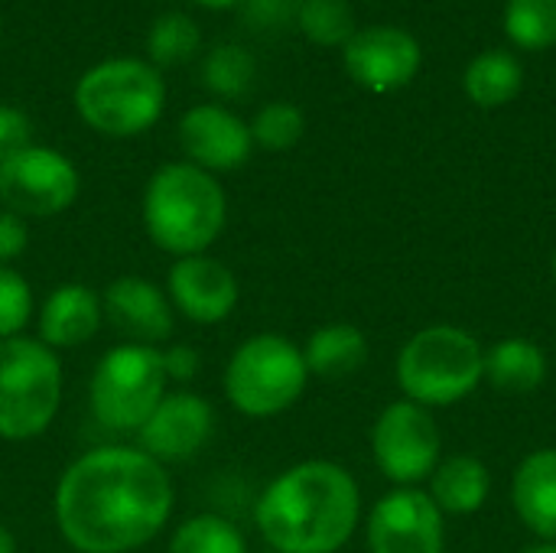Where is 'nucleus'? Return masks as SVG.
<instances>
[{"label": "nucleus", "instance_id": "4be33fe9", "mask_svg": "<svg viewBox=\"0 0 556 553\" xmlns=\"http://www.w3.org/2000/svg\"><path fill=\"white\" fill-rule=\"evenodd\" d=\"M463 85H466V95H469L472 104H479V108H502V104H508L521 91L525 68H521V62L511 52L492 49V52L476 55L466 65Z\"/></svg>", "mask_w": 556, "mask_h": 553}, {"label": "nucleus", "instance_id": "a211bd4d", "mask_svg": "<svg viewBox=\"0 0 556 553\" xmlns=\"http://www.w3.org/2000/svg\"><path fill=\"white\" fill-rule=\"evenodd\" d=\"M511 502L521 525L541 541H556V450H534L511 479Z\"/></svg>", "mask_w": 556, "mask_h": 553}, {"label": "nucleus", "instance_id": "6ab92c4d", "mask_svg": "<svg viewBox=\"0 0 556 553\" xmlns=\"http://www.w3.org/2000/svg\"><path fill=\"white\" fill-rule=\"evenodd\" d=\"M492 492L489 466L476 456H450L430 476V499L443 515H476Z\"/></svg>", "mask_w": 556, "mask_h": 553}, {"label": "nucleus", "instance_id": "6e6552de", "mask_svg": "<svg viewBox=\"0 0 556 553\" xmlns=\"http://www.w3.org/2000/svg\"><path fill=\"white\" fill-rule=\"evenodd\" d=\"M166 381L163 349L134 342L114 345L94 365L88 385L91 414L114 433H137L166 398Z\"/></svg>", "mask_w": 556, "mask_h": 553}, {"label": "nucleus", "instance_id": "2f4dec72", "mask_svg": "<svg viewBox=\"0 0 556 553\" xmlns=\"http://www.w3.org/2000/svg\"><path fill=\"white\" fill-rule=\"evenodd\" d=\"M29 244V231H26V218L13 215V212H0V264L16 261Z\"/></svg>", "mask_w": 556, "mask_h": 553}, {"label": "nucleus", "instance_id": "c756f323", "mask_svg": "<svg viewBox=\"0 0 556 553\" xmlns=\"http://www.w3.org/2000/svg\"><path fill=\"white\" fill-rule=\"evenodd\" d=\"M33 147V124L20 108L0 104V163Z\"/></svg>", "mask_w": 556, "mask_h": 553}, {"label": "nucleus", "instance_id": "9b49d317", "mask_svg": "<svg viewBox=\"0 0 556 553\" xmlns=\"http://www.w3.org/2000/svg\"><path fill=\"white\" fill-rule=\"evenodd\" d=\"M443 512L420 489H394L368 515L371 553H443Z\"/></svg>", "mask_w": 556, "mask_h": 553}, {"label": "nucleus", "instance_id": "bb28decb", "mask_svg": "<svg viewBox=\"0 0 556 553\" xmlns=\"http://www.w3.org/2000/svg\"><path fill=\"white\" fill-rule=\"evenodd\" d=\"M296 23L316 46H345L355 36V13L345 0H300Z\"/></svg>", "mask_w": 556, "mask_h": 553}, {"label": "nucleus", "instance_id": "b1692460", "mask_svg": "<svg viewBox=\"0 0 556 553\" xmlns=\"http://www.w3.org/2000/svg\"><path fill=\"white\" fill-rule=\"evenodd\" d=\"M257 75V62L244 46L235 42H222L208 52L205 65H202V81L205 88H212L218 98H244L254 85Z\"/></svg>", "mask_w": 556, "mask_h": 553}, {"label": "nucleus", "instance_id": "72a5a7b5", "mask_svg": "<svg viewBox=\"0 0 556 553\" xmlns=\"http://www.w3.org/2000/svg\"><path fill=\"white\" fill-rule=\"evenodd\" d=\"M0 553H16V538L7 525H0Z\"/></svg>", "mask_w": 556, "mask_h": 553}, {"label": "nucleus", "instance_id": "e433bc0d", "mask_svg": "<svg viewBox=\"0 0 556 553\" xmlns=\"http://www.w3.org/2000/svg\"><path fill=\"white\" fill-rule=\"evenodd\" d=\"M554 277H556V251H554Z\"/></svg>", "mask_w": 556, "mask_h": 553}, {"label": "nucleus", "instance_id": "aec40b11", "mask_svg": "<svg viewBox=\"0 0 556 553\" xmlns=\"http://www.w3.org/2000/svg\"><path fill=\"white\" fill-rule=\"evenodd\" d=\"M300 352H303L309 375L336 381V378H349L365 368L368 339L352 323H329V326H319Z\"/></svg>", "mask_w": 556, "mask_h": 553}, {"label": "nucleus", "instance_id": "20e7f679", "mask_svg": "<svg viewBox=\"0 0 556 553\" xmlns=\"http://www.w3.org/2000/svg\"><path fill=\"white\" fill-rule=\"evenodd\" d=\"M485 381V352L459 326H427L414 332L397 355V385L420 407H450L466 401Z\"/></svg>", "mask_w": 556, "mask_h": 553}, {"label": "nucleus", "instance_id": "9d476101", "mask_svg": "<svg viewBox=\"0 0 556 553\" xmlns=\"http://www.w3.org/2000/svg\"><path fill=\"white\" fill-rule=\"evenodd\" d=\"M75 163L49 147H26L0 163V205L20 218L62 215L78 199Z\"/></svg>", "mask_w": 556, "mask_h": 553}, {"label": "nucleus", "instance_id": "ddd939ff", "mask_svg": "<svg viewBox=\"0 0 556 553\" xmlns=\"http://www.w3.org/2000/svg\"><path fill=\"white\" fill-rule=\"evenodd\" d=\"M215 433V411L205 398L192 391H173L166 394L150 420L137 430V450L163 463H182L192 460Z\"/></svg>", "mask_w": 556, "mask_h": 553}, {"label": "nucleus", "instance_id": "4468645a", "mask_svg": "<svg viewBox=\"0 0 556 553\" xmlns=\"http://www.w3.org/2000/svg\"><path fill=\"white\" fill-rule=\"evenodd\" d=\"M238 277L228 264L208 254L176 257L166 277V297L176 313L195 326H218L238 306Z\"/></svg>", "mask_w": 556, "mask_h": 553}, {"label": "nucleus", "instance_id": "f3484780", "mask_svg": "<svg viewBox=\"0 0 556 553\" xmlns=\"http://www.w3.org/2000/svg\"><path fill=\"white\" fill-rule=\"evenodd\" d=\"M104 323V303L88 284H59L39 310V342L52 352L88 345Z\"/></svg>", "mask_w": 556, "mask_h": 553}, {"label": "nucleus", "instance_id": "7c9ffc66", "mask_svg": "<svg viewBox=\"0 0 556 553\" xmlns=\"http://www.w3.org/2000/svg\"><path fill=\"white\" fill-rule=\"evenodd\" d=\"M300 0H244V13L251 26L261 29H277L296 20Z\"/></svg>", "mask_w": 556, "mask_h": 553}, {"label": "nucleus", "instance_id": "7ed1b4c3", "mask_svg": "<svg viewBox=\"0 0 556 553\" xmlns=\"http://www.w3.org/2000/svg\"><path fill=\"white\" fill-rule=\"evenodd\" d=\"M228 218V199L218 179L192 163L160 166L143 189V228L150 241L173 254H205Z\"/></svg>", "mask_w": 556, "mask_h": 553}, {"label": "nucleus", "instance_id": "423d86ee", "mask_svg": "<svg viewBox=\"0 0 556 553\" xmlns=\"http://www.w3.org/2000/svg\"><path fill=\"white\" fill-rule=\"evenodd\" d=\"M306 381L309 372L300 345L277 332H257L231 352L222 388L238 414L267 420L290 411L303 398Z\"/></svg>", "mask_w": 556, "mask_h": 553}, {"label": "nucleus", "instance_id": "f704fd0d", "mask_svg": "<svg viewBox=\"0 0 556 553\" xmlns=\"http://www.w3.org/2000/svg\"><path fill=\"white\" fill-rule=\"evenodd\" d=\"M195 3H202V7H212V10H225V7H235L238 0H195Z\"/></svg>", "mask_w": 556, "mask_h": 553}, {"label": "nucleus", "instance_id": "1a4fd4ad", "mask_svg": "<svg viewBox=\"0 0 556 553\" xmlns=\"http://www.w3.org/2000/svg\"><path fill=\"white\" fill-rule=\"evenodd\" d=\"M440 427L427 407L414 401L388 404L371 427V453L378 469L397 486L414 489L440 466Z\"/></svg>", "mask_w": 556, "mask_h": 553}, {"label": "nucleus", "instance_id": "2eb2a0df", "mask_svg": "<svg viewBox=\"0 0 556 553\" xmlns=\"http://www.w3.org/2000/svg\"><path fill=\"white\" fill-rule=\"evenodd\" d=\"M179 143L192 166L205 173H231L248 163L251 127L222 104H195L179 121Z\"/></svg>", "mask_w": 556, "mask_h": 553}, {"label": "nucleus", "instance_id": "f257e3e1", "mask_svg": "<svg viewBox=\"0 0 556 553\" xmlns=\"http://www.w3.org/2000/svg\"><path fill=\"white\" fill-rule=\"evenodd\" d=\"M169 473L137 447L81 453L55 486V525L78 553H134L173 515Z\"/></svg>", "mask_w": 556, "mask_h": 553}, {"label": "nucleus", "instance_id": "cd10ccee", "mask_svg": "<svg viewBox=\"0 0 556 553\" xmlns=\"http://www.w3.org/2000/svg\"><path fill=\"white\" fill-rule=\"evenodd\" d=\"M251 127V140L270 153H280V150H290L300 143L303 130H306V117L296 104H287V101H274L267 108H261L254 114V121L248 124Z\"/></svg>", "mask_w": 556, "mask_h": 553}, {"label": "nucleus", "instance_id": "a878e982", "mask_svg": "<svg viewBox=\"0 0 556 553\" xmlns=\"http://www.w3.org/2000/svg\"><path fill=\"white\" fill-rule=\"evenodd\" d=\"M199 42H202V33L186 13H166L150 26V36H147L150 65L169 68V65L189 62Z\"/></svg>", "mask_w": 556, "mask_h": 553}, {"label": "nucleus", "instance_id": "39448f33", "mask_svg": "<svg viewBox=\"0 0 556 553\" xmlns=\"http://www.w3.org/2000/svg\"><path fill=\"white\" fill-rule=\"evenodd\" d=\"M166 104L156 65L143 59H108L91 65L75 85L81 121L104 137H137L150 130Z\"/></svg>", "mask_w": 556, "mask_h": 553}, {"label": "nucleus", "instance_id": "412c9836", "mask_svg": "<svg viewBox=\"0 0 556 553\" xmlns=\"http://www.w3.org/2000/svg\"><path fill=\"white\" fill-rule=\"evenodd\" d=\"M547 378V359L538 342L511 336L485 352V381L502 394H534Z\"/></svg>", "mask_w": 556, "mask_h": 553}, {"label": "nucleus", "instance_id": "473e14b6", "mask_svg": "<svg viewBox=\"0 0 556 553\" xmlns=\"http://www.w3.org/2000/svg\"><path fill=\"white\" fill-rule=\"evenodd\" d=\"M163 368L169 381H192L199 372V352L192 345H169L163 349Z\"/></svg>", "mask_w": 556, "mask_h": 553}, {"label": "nucleus", "instance_id": "dca6fc26", "mask_svg": "<svg viewBox=\"0 0 556 553\" xmlns=\"http://www.w3.org/2000/svg\"><path fill=\"white\" fill-rule=\"evenodd\" d=\"M104 319L134 345H153L166 342L176 329V310L153 280L147 277H117L108 284L104 297Z\"/></svg>", "mask_w": 556, "mask_h": 553}, {"label": "nucleus", "instance_id": "5701e85b", "mask_svg": "<svg viewBox=\"0 0 556 553\" xmlns=\"http://www.w3.org/2000/svg\"><path fill=\"white\" fill-rule=\"evenodd\" d=\"M169 553H248V541L228 518L205 512L186 518L173 531Z\"/></svg>", "mask_w": 556, "mask_h": 553}, {"label": "nucleus", "instance_id": "0eeeda50", "mask_svg": "<svg viewBox=\"0 0 556 553\" xmlns=\"http://www.w3.org/2000/svg\"><path fill=\"white\" fill-rule=\"evenodd\" d=\"M62 404V362L46 342L13 336L0 342V440L46 433Z\"/></svg>", "mask_w": 556, "mask_h": 553}, {"label": "nucleus", "instance_id": "f03ea898", "mask_svg": "<svg viewBox=\"0 0 556 553\" xmlns=\"http://www.w3.org/2000/svg\"><path fill=\"white\" fill-rule=\"evenodd\" d=\"M362 518L352 473L329 460L283 469L257 499L254 521L274 553H339Z\"/></svg>", "mask_w": 556, "mask_h": 553}, {"label": "nucleus", "instance_id": "c9c22d12", "mask_svg": "<svg viewBox=\"0 0 556 553\" xmlns=\"http://www.w3.org/2000/svg\"><path fill=\"white\" fill-rule=\"evenodd\" d=\"M525 553H556V541H544V544H538V548H528Z\"/></svg>", "mask_w": 556, "mask_h": 553}, {"label": "nucleus", "instance_id": "c85d7f7f", "mask_svg": "<svg viewBox=\"0 0 556 553\" xmlns=\"http://www.w3.org/2000/svg\"><path fill=\"white\" fill-rule=\"evenodd\" d=\"M29 319H33L29 280L20 271H13L10 264H0V342L23 336Z\"/></svg>", "mask_w": 556, "mask_h": 553}, {"label": "nucleus", "instance_id": "393cba45", "mask_svg": "<svg viewBox=\"0 0 556 553\" xmlns=\"http://www.w3.org/2000/svg\"><path fill=\"white\" fill-rule=\"evenodd\" d=\"M505 33L521 49L556 46V0H508Z\"/></svg>", "mask_w": 556, "mask_h": 553}, {"label": "nucleus", "instance_id": "f8f14e48", "mask_svg": "<svg viewBox=\"0 0 556 553\" xmlns=\"http://www.w3.org/2000/svg\"><path fill=\"white\" fill-rule=\"evenodd\" d=\"M342 59L349 75L368 91H397L420 68V42L397 26H368L355 29V36L342 46Z\"/></svg>", "mask_w": 556, "mask_h": 553}]
</instances>
